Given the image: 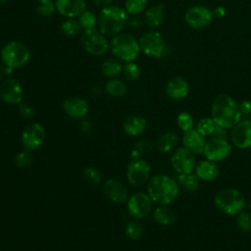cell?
Instances as JSON below:
<instances>
[{
	"label": "cell",
	"mask_w": 251,
	"mask_h": 251,
	"mask_svg": "<svg viewBox=\"0 0 251 251\" xmlns=\"http://www.w3.org/2000/svg\"><path fill=\"white\" fill-rule=\"evenodd\" d=\"M212 119L216 125L231 128L241 120V112L239 105L235 100L227 94H219L212 103Z\"/></svg>",
	"instance_id": "1"
},
{
	"label": "cell",
	"mask_w": 251,
	"mask_h": 251,
	"mask_svg": "<svg viewBox=\"0 0 251 251\" xmlns=\"http://www.w3.org/2000/svg\"><path fill=\"white\" fill-rule=\"evenodd\" d=\"M147 194L160 205L171 204L178 194V183L167 175H156L147 183Z\"/></svg>",
	"instance_id": "2"
},
{
	"label": "cell",
	"mask_w": 251,
	"mask_h": 251,
	"mask_svg": "<svg viewBox=\"0 0 251 251\" xmlns=\"http://www.w3.org/2000/svg\"><path fill=\"white\" fill-rule=\"evenodd\" d=\"M98 29L106 36H115L126 25L127 14L118 5H108L101 8L98 14Z\"/></svg>",
	"instance_id": "3"
},
{
	"label": "cell",
	"mask_w": 251,
	"mask_h": 251,
	"mask_svg": "<svg viewBox=\"0 0 251 251\" xmlns=\"http://www.w3.org/2000/svg\"><path fill=\"white\" fill-rule=\"evenodd\" d=\"M110 50L122 62H133L139 55L138 39L127 32H120L110 40Z\"/></svg>",
	"instance_id": "4"
},
{
	"label": "cell",
	"mask_w": 251,
	"mask_h": 251,
	"mask_svg": "<svg viewBox=\"0 0 251 251\" xmlns=\"http://www.w3.org/2000/svg\"><path fill=\"white\" fill-rule=\"evenodd\" d=\"M1 63L13 70L25 66L30 59L28 47L18 40H12L6 43L0 51Z\"/></svg>",
	"instance_id": "5"
},
{
	"label": "cell",
	"mask_w": 251,
	"mask_h": 251,
	"mask_svg": "<svg viewBox=\"0 0 251 251\" xmlns=\"http://www.w3.org/2000/svg\"><path fill=\"white\" fill-rule=\"evenodd\" d=\"M215 205L224 214L233 216L242 211L245 206V197L238 189L224 188L216 194Z\"/></svg>",
	"instance_id": "6"
},
{
	"label": "cell",
	"mask_w": 251,
	"mask_h": 251,
	"mask_svg": "<svg viewBox=\"0 0 251 251\" xmlns=\"http://www.w3.org/2000/svg\"><path fill=\"white\" fill-rule=\"evenodd\" d=\"M81 44L84 50L93 56H103L110 50V41L98 28L83 30Z\"/></svg>",
	"instance_id": "7"
},
{
	"label": "cell",
	"mask_w": 251,
	"mask_h": 251,
	"mask_svg": "<svg viewBox=\"0 0 251 251\" xmlns=\"http://www.w3.org/2000/svg\"><path fill=\"white\" fill-rule=\"evenodd\" d=\"M140 51L145 55L160 59L166 51V42L163 35L155 30H150L143 33L138 39Z\"/></svg>",
	"instance_id": "8"
},
{
	"label": "cell",
	"mask_w": 251,
	"mask_h": 251,
	"mask_svg": "<svg viewBox=\"0 0 251 251\" xmlns=\"http://www.w3.org/2000/svg\"><path fill=\"white\" fill-rule=\"evenodd\" d=\"M213 13L208 7L203 5H195L190 7L184 15L186 24L196 29L208 26L213 21Z\"/></svg>",
	"instance_id": "9"
},
{
	"label": "cell",
	"mask_w": 251,
	"mask_h": 251,
	"mask_svg": "<svg viewBox=\"0 0 251 251\" xmlns=\"http://www.w3.org/2000/svg\"><path fill=\"white\" fill-rule=\"evenodd\" d=\"M151 173L150 165L143 159H133L126 170L128 182L133 186H140L148 181Z\"/></svg>",
	"instance_id": "10"
},
{
	"label": "cell",
	"mask_w": 251,
	"mask_h": 251,
	"mask_svg": "<svg viewBox=\"0 0 251 251\" xmlns=\"http://www.w3.org/2000/svg\"><path fill=\"white\" fill-rule=\"evenodd\" d=\"M152 202L148 194L134 193L127 199V212L134 219L145 218L151 212Z\"/></svg>",
	"instance_id": "11"
},
{
	"label": "cell",
	"mask_w": 251,
	"mask_h": 251,
	"mask_svg": "<svg viewBox=\"0 0 251 251\" xmlns=\"http://www.w3.org/2000/svg\"><path fill=\"white\" fill-rule=\"evenodd\" d=\"M231 151V145L226 139L212 137L204 146V155L206 159L213 162H221L225 160Z\"/></svg>",
	"instance_id": "12"
},
{
	"label": "cell",
	"mask_w": 251,
	"mask_h": 251,
	"mask_svg": "<svg viewBox=\"0 0 251 251\" xmlns=\"http://www.w3.org/2000/svg\"><path fill=\"white\" fill-rule=\"evenodd\" d=\"M171 164L177 174L192 173L196 166L194 154L185 147H178L174 151Z\"/></svg>",
	"instance_id": "13"
},
{
	"label": "cell",
	"mask_w": 251,
	"mask_h": 251,
	"mask_svg": "<svg viewBox=\"0 0 251 251\" xmlns=\"http://www.w3.org/2000/svg\"><path fill=\"white\" fill-rule=\"evenodd\" d=\"M22 143L27 150L38 149L44 142L45 129L38 123L27 125L22 132Z\"/></svg>",
	"instance_id": "14"
},
{
	"label": "cell",
	"mask_w": 251,
	"mask_h": 251,
	"mask_svg": "<svg viewBox=\"0 0 251 251\" xmlns=\"http://www.w3.org/2000/svg\"><path fill=\"white\" fill-rule=\"evenodd\" d=\"M23 88L21 83L13 77H7L2 80L0 85L1 100L10 105L20 104L23 99Z\"/></svg>",
	"instance_id": "15"
},
{
	"label": "cell",
	"mask_w": 251,
	"mask_h": 251,
	"mask_svg": "<svg viewBox=\"0 0 251 251\" xmlns=\"http://www.w3.org/2000/svg\"><path fill=\"white\" fill-rule=\"evenodd\" d=\"M230 138L239 149H247L251 147V122L240 121L231 127Z\"/></svg>",
	"instance_id": "16"
},
{
	"label": "cell",
	"mask_w": 251,
	"mask_h": 251,
	"mask_svg": "<svg viewBox=\"0 0 251 251\" xmlns=\"http://www.w3.org/2000/svg\"><path fill=\"white\" fill-rule=\"evenodd\" d=\"M56 11L63 17L76 18L86 10L85 0H55Z\"/></svg>",
	"instance_id": "17"
},
{
	"label": "cell",
	"mask_w": 251,
	"mask_h": 251,
	"mask_svg": "<svg viewBox=\"0 0 251 251\" xmlns=\"http://www.w3.org/2000/svg\"><path fill=\"white\" fill-rule=\"evenodd\" d=\"M63 109L65 113L73 119H83L88 113V104L85 99L73 96L64 101Z\"/></svg>",
	"instance_id": "18"
},
{
	"label": "cell",
	"mask_w": 251,
	"mask_h": 251,
	"mask_svg": "<svg viewBox=\"0 0 251 251\" xmlns=\"http://www.w3.org/2000/svg\"><path fill=\"white\" fill-rule=\"evenodd\" d=\"M104 193L106 197L115 203H123L127 200V189L118 179L109 178L104 183Z\"/></svg>",
	"instance_id": "19"
},
{
	"label": "cell",
	"mask_w": 251,
	"mask_h": 251,
	"mask_svg": "<svg viewBox=\"0 0 251 251\" xmlns=\"http://www.w3.org/2000/svg\"><path fill=\"white\" fill-rule=\"evenodd\" d=\"M189 85L182 76H174L166 84V93L173 100H180L187 96Z\"/></svg>",
	"instance_id": "20"
},
{
	"label": "cell",
	"mask_w": 251,
	"mask_h": 251,
	"mask_svg": "<svg viewBox=\"0 0 251 251\" xmlns=\"http://www.w3.org/2000/svg\"><path fill=\"white\" fill-rule=\"evenodd\" d=\"M182 144L183 147L191 151L193 154H201L204 151L205 139L196 128H191L187 131H184L182 135Z\"/></svg>",
	"instance_id": "21"
},
{
	"label": "cell",
	"mask_w": 251,
	"mask_h": 251,
	"mask_svg": "<svg viewBox=\"0 0 251 251\" xmlns=\"http://www.w3.org/2000/svg\"><path fill=\"white\" fill-rule=\"evenodd\" d=\"M195 174L199 177V179L211 181L218 177L220 174V169L216 162L206 159L200 161L195 166Z\"/></svg>",
	"instance_id": "22"
},
{
	"label": "cell",
	"mask_w": 251,
	"mask_h": 251,
	"mask_svg": "<svg viewBox=\"0 0 251 251\" xmlns=\"http://www.w3.org/2000/svg\"><path fill=\"white\" fill-rule=\"evenodd\" d=\"M146 126V120L142 116L129 115L124 122V130L128 135L136 136L144 132Z\"/></svg>",
	"instance_id": "23"
},
{
	"label": "cell",
	"mask_w": 251,
	"mask_h": 251,
	"mask_svg": "<svg viewBox=\"0 0 251 251\" xmlns=\"http://www.w3.org/2000/svg\"><path fill=\"white\" fill-rule=\"evenodd\" d=\"M165 20V6L164 4H155L146 9L144 14V21L150 27L160 26Z\"/></svg>",
	"instance_id": "24"
},
{
	"label": "cell",
	"mask_w": 251,
	"mask_h": 251,
	"mask_svg": "<svg viewBox=\"0 0 251 251\" xmlns=\"http://www.w3.org/2000/svg\"><path fill=\"white\" fill-rule=\"evenodd\" d=\"M153 220L159 225L169 226L176 222V214L173 209L167 207V205H161L154 210Z\"/></svg>",
	"instance_id": "25"
},
{
	"label": "cell",
	"mask_w": 251,
	"mask_h": 251,
	"mask_svg": "<svg viewBox=\"0 0 251 251\" xmlns=\"http://www.w3.org/2000/svg\"><path fill=\"white\" fill-rule=\"evenodd\" d=\"M124 65L122 61L115 58H108L106 59L101 65V72L104 76L108 78H116L119 75L123 73Z\"/></svg>",
	"instance_id": "26"
},
{
	"label": "cell",
	"mask_w": 251,
	"mask_h": 251,
	"mask_svg": "<svg viewBox=\"0 0 251 251\" xmlns=\"http://www.w3.org/2000/svg\"><path fill=\"white\" fill-rule=\"evenodd\" d=\"M177 142L178 137L176 133L173 131H167L159 136L156 142V146L160 152L167 153L173 150L177 145Z\"/></svg>",
	"instance_id": "27"
},
{
	"label": "cell",
	"mask_w": 251,
	"mask_h": 251,
	"mask_svg": "<svg viewBox=\"0 0 251 251\" xmlns=\"http://www.w3.org/2000/svg\"><path fill=\"white\" fill-rule=\"evenodd\" d=\"M106 92L114 97H122L127 91L126 84L118 78H110L105 85Z\"/></svg>",
	"instance_id": "28"
},
{
	"label": "cell",
	"mask_w": 251,
	"mask_h": 251,
	"mask_svg": "<svg viewBox=\"0 0 251 251\" xmlns=\"http://www.w3.org/2000/svg\"><path fill=\"white\" fill-rule=\"evenodd\" d=\"M177 183L180 184L185 190L194 192L199 187V177L196 176V174L192 173L178 174Z\"/></svg>",
	"instance_id": "29"
},
{
	"label": "cell",
	"mask_w": 251,
	"mask_h": 251,
	"mask_svg": "<svg viewBox=\"0 0 251 251\" xmlns=\"http://www.w3.org/2000/svg\"><path fill=\"white\" fill-rule=\"evenodd\" d=\"M77 18L78 23L83 30L95 28L98 23V17L92 11L89 10H85Z\"/></svg>",
	"instance_id": "30"
},
{
	"label": "cell",
	"mask_w": 251,
	"mask_h": 251,
	"mask_svg": "<svg viewBox=\"0 0 251 251\" xmlns=\"http://www.w3.org/2000/svg\"><path fill=\"white\" fill-rule=\"evenodd\" d=\"M60 28H61V31L67 36L76 35L82 29L79 23H78V20L75 19V18H70V19L65 20L61 24Z\"/></svg>",
	"instance_id": "31"
},
{
	"label": "cell",
	"mask_w": 251,
	"mask_h": 251,
	"mask_svg": "<svg viewBox=\"0 0 251 251\" xmlns=\"http://www.w3.org/2000/svg\"><path fill=\"white\" fill-rule=\"evenodd\" d=\"M147 7V0H126L125 7L127 15L137 16L143 11H145Z\"/></svg>",
	"instance_id": "32"
},
{
	"label": "cell",
	"mask_w": 251,
	"mask_h": 251,
	"mask_svg": "<svg viewBox=\"0 0 251 251\" xmlns=\"http://www.w3.org/2000/svg\"><path fill=\"white\" fill-rule=\"evenodd\" d=\"M153 143L148 139H141L137 141L134 145V148L131 152V158L133 159H139L141 155H146L150 153L153 149Z\"/></svg>",
	"instance_id": "33"
},
{
	"label": "cell",
	"mask_w": 251,
	"mask_h": 251,
	"mask_svg": "<svg viewBox=\"0 0 251 251\" xmlns=\"http://www.w3.org/2000/svg\"><path fill=\"white\" fill-rule=\"evenodd\" d=\"M216 123L212 118H202L196 125V130L203 136L211 135L215 129Z\"/></svg>",
	"instance_id": "34"
},
{
	"label": "cell",
	"mask_w": 251,
	"mask_h": 251,
	"mask_svg": "<svg viewBox=\"0 0 251 251\" xmlns=\"http://www.w3.org/2000/svg\"><path fill=\"white\" fill-rule=\"evenodd\" d=\"M140 68L139 66L133 62H128V63H126L124 65V68H123V74H124V76L127 79V80H136L139 78L140 76Z\"/></svg>",
	"instance_id": "35"
},
{
	"label": "cell",
	"mask_w": 251,
	"mask_h": 251,
	"mask_svg": "<svg viewBox=\"0 0 251 251\" xmlns=\"http://www.w3.org/2000/svg\"><path fill=\"white\" fill-rule=\"evenodd\" d=\"M126 234L131 240H138L143 234V227L136 221L129 222L126 226Z\"/></svg>",
	"instance_id": "36"
},
{
	"label": "cell",
	"mask_w": 251,
	"mask_h": 251,
	"mask_svg": "<svg viewBox=\"0 0 251 251\" xmlns=\"http://www.w3.org/2000/svg\"><path fill=\"white\" fill-rule=\"evenodd\" d=\"M176 123H177V126L180 127V129L183 130V132L193 128V126H194V120L192 116L187 112H180L177 115Z\"/></svg>",
	"instance_id": "37"
},
{
	"label": "cell",
	"mask_w": 251,
	"mask_h": 251,
	"mask_svg": "<svg viewBox=\"0 0 251 251\" xmlns=\"http://www.w3.org/2000/svg\"><path fill=\"white\" fill-rule=\"evenodd\" d=\"M33 160V156L30 152V150H24L22 152H19L15 157V164L19 168H25L31 164Z\"/></svg>",
	"instance_id": "38"
},
{
	"label": "cell",
	"mask_w": 251,
	"mask_h": 251,
	"mask_svg": "<svg viewBox=\"0 0 251 251\" xmlns=\"http://www.w3.org/2000/svg\"><path fill=\"white\" fill-rule=\"evenodd\" d=\"M236 226L240 230L244 232L251 230V214L248 212L238 213L236 218Z\"/></svg>",
	"instance_id": "39"
},
{
	"label": "cell",
	"mask_w": 251,
	"mask_h": 251,
	"mask_svg": "<svg viewBox=\"0 0 251 251\" xmlns=\"http://www.w3.org/2000/svg\"><path fill=\"white\" fill-rule=\"evenodd\" d=\"M83 176H84V178L92 185H98L102 180L101 173L93 167L86 168L83 172Z\"/></svg>",
	"instance_id": "40"
},
{
	"label": "cell",
	"mask_w": 251,
	"mask_h": 251,
	"mask_svg": "<svg viewBox=\"0 0 251 251\" xmlns=\"http://www.w3.org/2000/svg\"><path fill=\"white\" fill-rule=\"evenodd\" d=\"M56 11L55 2H39L37 6V13L43 18L50 17Z\"/></svg>",
	"instance_id": "41"
},
{
	"label": "cell",
	"mask_w": 251,
	"mask_h": 251,
	"mask_svg": "<svg viewBox=\"0 0 251 251\" xmlns=\"http://www.w3.org/2000/svg\"><path fill=\"white\" fill-rule=\"evenodd\" d=\"M19 113L25 119H30L34 115V108L27 103H20L19 104Z\"/></svg>",
	"instance_id": "42"
},
{
	"label": "cell",
	"mask_w": 251,
	"mask_h": 251,
	"mask_svg": "<svg viewBox=\"0 0 251 251\" xmlns=\"http://www.w3.org/2000/svg\"><path fill=\"white\" fill-rule=\"evenodd\" d=\"M226 128L225 127H222L218 125H216L215 126V129L213 131V133L211 134L213 137H216V138H222V139H226V135H227V132L226 130Z\"/></svg>",
	"instance_id": "43"
},
{
	"label": "cell",
	"mask_w": 251,
	"mask_h": 251,
	"mask_svg": "<svg viewBox=\"0 0 251 251\" xmlns=\"http://www.w3.org/2000/svg\"><path fill=\"white\" fill-rule=\"evenodd\" d=\"M239 105V109L242 115H249L251 113V102L248 100L242 101Z\"/></svg>",
	"instance_id": "44"
},
{
	"label": "cell",
	"mask_w": 251,
	"mask_h": 251,
	"mask_svg": "<svg viewBox=\"0 0 251 251\" xmlns=\"http://www.w3.org/2000/svg\"><path fill=\"white\" fill-rule=\"evenodd\" d=\"M126 25L132 28H137L141 25V21L138 18H136V16H131L129 19L127 17Z\"/></svg>",
	"instance_id": "45"
},
{
	"label": "cell",
	"mask_w": 251,
	"mask_h": 251,
	"mask_svg": "<svg viewBox=\"0 0 251 251\" xmlns=\"http://www.w3.org/2000/svg\"><path fill=\"white\" fill-rule=\"evenodd\" d=\"M212 13H213L214 18L220 19V18H223L226 15V10L223 6H218L215 9L212 10Z\"/></svg>",
	"instance_id": "46"
},
{
	"label": "cell",
	"mask_w": 251,
	"mask_h": 251,
	"mask_svg": "<svg viewBox=\"0 0 251 251\" xmlns=\"http://www.w3.org/2000/svg\"><path fill=\"white\" fill-rule=\"evenodd\" d=\"M80 129L84 133H89L92 130V124L89 121H82L80 123Z\"/></svg>",
	"instance_id": "47"
},
{
	"label": "cell",
	"mask_w": 251,
	"mask_h": 251,
	"mask_svg": "<svg viewBox=\"0 0 251 251\" xmlns=\"http://www.w3.org/2000/svg\"><path fill=\"white\" fill-rule=\"evenodd\" d=\"M92 4H94L95 6H98V7H106L108 5H111L113 0H89Z\"/></svg>",
	"instance_id": "48"
},
{
	"label": "cell",
	"mask_w": 251,
	"mask_h": 251,
	"mask_svg": "<svg viewBox=\"0 0 251 251\" xmlns=\"http://www.w3.org/2000/svg\"><path fill=\"white\" fill-rule=\"evenodd\" d=\"M5 75H7L6 71H5V66L2 63H0V81L3 80V77Z\"/></svg>",
	"instance_id": "49"
},
{
	"label": "cell",
	"mask_w": 251,
	"mask_h": 251,
	"mask_svg": "<svg viewBox=\"0 0 251 251\" xmlns=\"http://www.w3.org/2000/svg\"><path fill=\"white\" fill-rule=\"evenodd\" d=\"M101 91H102V89H101V87H100L99 85H95V86H93V87L91 88V92H92L93 94H95V95L100 94Z\"/></svg>",
	"instance_id": "50"
},
{
	"label": "cell",
	"mask_w": 251,
	"mask_h": 251,
	"mask_svg": "<svg viewBox=\"0 0 251 251\" xmlns=\"http://www.w3.org/2000/svg\"><path fill=\"white\" fill-rule=\"evenodd\" d=\"M39 2H55L54 0H38Z\"/></svg>",
	"instance_id": "51"
},
{
	"label": "cell",
	"mask_w": 251,
	"mask_h": 251,
	"mask_svg": "<svg viewBox=\"0 0 251 251\" xmlns=\"http://www.w3.org/2000/svg\"><path fill=\"white\" fill-rule=\"evenodd\" d=\"M9 0H0V5L1 4H5V3H7Z\"/></svg>",
	"instance_id": "52"
}]
</instances>
